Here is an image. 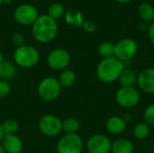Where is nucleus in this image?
<instances>
[{
	"label": "nucleus",
	"instance_id": "f257e3e1",
	"mask_svg": "<svg viewBox=\"0 0 154 153\" xmlns=\"http://www.w3.org/2000/svg\"><path fill=\"white\" fill-rule=\"evenodd\" d=\"M59 26L57 21L47 14L39 15L32 25V35L40 43H49L58 35Z\"/></svg>",
	"mask_w": 154,
	"mask_h": 153
},
{
	"label": "nucleus",
	"instance_id": "f03ea898",
	"mask_svg": "<svg viewBox=\"0 0 154 153\" xmlns=\"http://www.w3.org/2000/svg\"><path fill=\"white\" fill-rule=\"evenodd\" d=\"M124 63L116 57L103 59L97 67V76L103 83H112L117 80L124 70Z\"/></svg>",
	"mask_w": 154,
	"mask_h": 153
},
{
	"label": "nucleus",
	"instance_id": "7ed1b4c3",
	"mask_svg": "<svg viewBox=\"0 0 154 153\" xmlns=\"http://www.w3.org/2000/svg\"><path fill=\"white\" fill-rule=\"evenodd\" d=\"M40 53L38 50L32 45H23L14 50L13 59L16 66L22 69H32L40 61Z\"/></svg>",
	"mask_w": 154,
	"mask_h": 153
},
{
	"label": "nucleus",
	"instance_id": "20e7f679",
	"mask_svg": "<svg viewBox=\"0 0 154 153\" xmlns=\"http://www.w3.org/2000/svg\"><path fill=\"white\" fill-rule=\"evenodd\" d=\"M61 89L62 87H60L58 78L54 77H46L39 82L37 93L40 98L44 102H52L60 96Z\"/></svg>",
	"mask_w": 154,
	"mask_h": 153
},
{
	"label": "nucleus",
	"instance_id": "39448f33",
	"mask_svg": "<svg viewBox=\"0 0 154 153\" xmlns=\"http://www.w3.org/2000/svg\"><path fill=\"white\" fill-rule=\"evenodd\" d=\"M83 140L78 133H65L57 142L58 153H82Z\"/></svg>",
	"mask_w": 154,
	"mask_h": 153
},
{
	"label": "nucleus",
	"instance_id": "423d86ee",
	"mask_svg": "<svg viewBox=\"0 0 154 153\" xmlns=\"http://www.w3.org/2000/svg\"><path fill=\"white\" fill-rule=\"evenodd\" d=\"M38 127L43 135L56 137L62 132V121L54 115H44L40 118Z\"/></svg>",
	"mask_w": 154,
	"mask_h": 153
},
{
	"label": "nucleus",
	"instance_id": "0eeeda50",
	"mask_svg": "<svg viewBox=\"0 0 154 153\" xmlns=\"http://www.w3.org/2000/svg\"><path fill=\"white\" fill-rule=\"evenodd\" d=\"M71 60L69 52L62 48L52 50L47 56L46 61L50 69L56 71H62L68 68Z\"/></svg>",
	"mask_w": 154,
	"mask_h": 153
},
{
	"label": "nucleus",
	"instance_id": "6e6552de",
	"mask_svg": "<svg viewBox=\"0 0 154 153\" xmlns=\"http://www.w3.org/2000/svg\"><path fill=\"white\" fill-rule=\"evenodd\" d=\"M38 16V9L32 4H22L14 12V20L22 25H32Z\"/></svg>",
	"mask_w": 154,
	"mask_h": 153
},
{
	"label": "nucleus",
	"instance_id": "1a4fd4ad",
	"mask_svg": "<svg viewBox=\"0 0 154 153\" xmlns=\"http://www.w3.org/2000/svg\"><path fill=\"white\" fill-rule=\"evenodd\" d=\"M137 49V43L133 39H122L115 44V57L122 62L130 60L136 54Z\"/></svg>",
	"mask_w": 154,
	"mask_h": 153
},
{
	"label": "nucleus",
	"instance_id": "9d476101",
	"mask_svg": "<svg viewBox=\"0 0 154 153\" xmlns=\"http://www.w3.org/2000/svg\"><path fill=\"white\" fill-rule=\"evenodd\" d=\"M140 94L134 87H122L116 94V103L125 108H131L140 102Z\"/></svg>",
	"mask_w": 154,
	"mask_h": 153
},
{
	"label": "nucleus",
	"instance_id": "9b49d317",
	"mask_svg": "<svg viewBox=\"0 0 154 153\" xmlns=\"http://www.w3.org/2000/svg\"><path fill=\"white\" fill-rule=\"evenodd\" d=\"M111 148V141L103 134H95L87 142V149L89 153H109Z\"/></svg>",
	"mask_w": 154,
	"mask_h": 153
},
{
	"label": "nucleus",
	"instance_id": "f8f14e48",
	"mask_svg": "<svg viewBox=\"0 0 154 153\" xmlns=\"http://www.w3.org/2000/svg\"><path fill=\"white\" fill-rule=\"evenodd\" d=\"M139 87L145 93L154 94V69L149 68L143 70L137 77Z\"/></svg>",
	"mask_w": 154,
	"mask_h": 153
},
{
	"label": "nucleus",
	"instance_id": "ddd939ff",
	"mask_svg": "<svg viewBox=\"0 0 154 153\" xmlns=\"http://www.w3.org/2000/svg\"><path fill=\"white\" fill-rule=\"evenodd\" d=\"M1 144L5 153H21L23 149V143L16 134H5Z\"/></svg>",
	"mask_w": 154,
	"mask_h": 153
},
{
	"label": "nucleus",
	"instance_id": "4468645a",
	"mask_svg": "<svg viewBox=\"0 0 154 153\" xmlns=\"http://www.w3.org/2000/svg\"><path fill=\"white\" fill-rule=\"evenodd\" d=\"M64 19L66 23L69 26H71L73 28H79L81 27L84 23V16L83 14L77 9H69L65 12Z\"/></svg>",
	"mask_w": 154,
	"mask_h": 153
},
{
	"label": "nucleus",
	"instance_id": "2eb2a0df",
	"mask_svg": "<svg viewBox=\"0 0 154 153\" xmlns=\"http://www.w3.org/2000/svg\"><path fill=\"white\" fill-rule=\"evenodd\" d=\"M106 128L109 133L113 134H119L125 130L126 123L122 117L114 115L107 119L106 123Z\"/></svg>",
	"mask_w": 154,
	"mask_h": 153
},
{
	"label": "nucleus",
	"instance_id": "dca6fc26",
	"mask_svg": "<svg viewBox=\"0 0 154 153\" xmlns=\"http://www.w3.org/2000/svg\"><path fill=\"white\" fill-rule=\"evenodd\" d=\"M58 81L62 88H69L72 87L76 82V74L72 69H66L60 71Z\"/></svg>",
	"mask_w": 154,
	"mask_h": 153
},
{
	"label": "nucleus",
	"instance_id": "f3484780",
	"mask_svg": "<svg viewBox=\"0 0 154 153\" xmlns=\"http://www.w3.org/2000/svg\"><path fill=\"white\" fill-rule=\"evenodd\" d=\"M0 75L3 80H12L16 75V67L14 63L10 61L4 60L0 64Z\"/></svg>",
	"mask_w": 154,
	"mask_h": 153
},
{
	"label": "nucleus",
	"instance_id": "a211bd4d",
	"mask_svg": "<svg viewBox=\"0 0 154 153\" xmlns=\"http://www.w3.org/2000/svg\"><path fill=\"white\" fill-rule=\"evenodd\" d=\"M111 151L113 153H134V145L129 140L118 139L112 143Z\"/></svg>",
	"mask_w": 154,
	"mask_h": 153
},
{
	"label": "nucleus",
	"instance_id": "6ab92c4d",
	"mask_svg": "<svg viewBox=\"0 0 154 153\" xmlns=\"http://www.w3.org/2000/svg\"><path fill=\"white\" fill-rule=\"evenodd\" d=\"M138 14L145 23L153 22L154 20V7L150 3H143L138 6Z\"/></svg>",
	"mask_w": 154,
	"mask_h": 153
},
{
	"label": "nucleus",
	"instance_id": "aec40b11",
	"mask_svg": "<svg viewBox=\"0 0 154 153\" xmlns=\"http://www.w3.org/2000/svg\"><path fill=\"white\" fill-rule=\"evenodd\" d=\"M122 87H134L137 83V77L132 69H124L119 77Z\"/></svg>",
	"mask_w": 154,
	"mask_h": 153
},
{
	"label": "nucleus",
	"instance_id": "412c9836",
	"mask_svg": "<svg viewBox=\"0 0 154 153\" xmlns=\"http://www.w3.org/2000/svg\"><path fill=\"white\" fill-rule=\"evenodd\" d=\"M80 129V123L74 117H68L62 121V131L65 133H78Z\"/></svg>",
	"mask_w": 154,
	"mask_h": 153
},
{
	"label": "nucleus",
	"instance_id": "4be33fe9",
	"mask_svg": "<svg viewBox=\"0 0 154 153\" xmlns=\"http://www.w3.org/2000/svg\"><path fill=\"white\" fill-rule=\"evenodd\" d=\"M65 12L66 11H65V8H64L62 4H60V3H53L48 7L47 15H49L53 20L57 21V20L60 19L62 16H64Z\"/></svg>",
	"mask_w": 154,
	"mask_h": 153
},
{
	"label": "nucleus",
	"instance_id": "5701e85b",
	"mask_svg": "<svg viewBox=\"0 0 154 153\" xmlns=\"http://www.w3.org/2000/svg\"><path fill=\"white\" fill-rule=\"evenodd\" d=\"M97 51L103 59L115 57V44L110 41H104L98 46Z\"/></svg>",
	"mask_w": 154,
	"mask_h": 153
},
{
	"label": "nucleus",
	"instance_id": "b1692460",
	"mask_svg": "<svg viewBox=\"0 0 154 153\" xmlns=\"http://www.w3.org/2000/svg\"><path fill=\"white\" fill-rule=\"evenodd\" d=\"M1 125L5 134H15L19 130V124L14 119H6Z\"/></svg>",
	"mask_w": 154,
	"mask_h": 153
},
{
	"label": "nucleus",
	"instance_id": "393cba45",
	"mask_svg": "<svg viewBox=\"0 0 154 153\" xmlns=\"http://www.w3.org/2000/svg\"><path fill=\"white\" fill-rule=\"evenodd\" d=\"M150 133V125L146 123L138 124L134 129V134L138 140H144Z\"/></svg>",
	"mask_w": 154,
	"mask_h": 153
},
{
	"label": "nucleus",
	"instance_id": "a878e982",
	"mask_svg": "<svg viewBox=\"0 0 154 153\" xmlns=\"http://www.w3.org/2000/svg\"><path fill=\"white\" fill-rule=\"evenodd\" d=\"M143 116H144L145 123L148 125L154 126V104L150 105L145 109L144 114H143Z\"/></svg>",
	"mask_w": 154,
	"mask_h": 153
},
{
	"label": "nucleus",
	"instance_id": "bb28decb",
	"mask_svg": "<svg viewBox=\"0 0 154 153\" xmlns=\"http://www.w3.org/2000/svg\"><path fill=\"white\" fill-rule=\"evenodd\" d=\"M11 93V85L8 81L0 79V99L5 98Z\"/></svg>",
	"mask_w": 154,
	"mask_h": 153
},
{
	"label": "nucleus",
	"instance_id": "cd10ccee",
	"mask_svg": "<svg viewBox=\"0 0 154 153\" xmlns=\"http://www.w3.org/2000/svg\"><path fill=\"white\" fill-rule=\"evenodd\" d=\"M11 42L14 46H15L16 48L21 47L23 45L25 44V39L24 36L20 33V32H16L14 34H13L12 38H11Z\"/></svg>",
	"mask_w": 154,
	"mask_h": 153
},
{
	"label": "nucleus",
	"instance_id": "c85d7f7f",
	"mask_svg": "<svg viewBox=\"0 0 154 153\" xmlns=\"http://www.w3.org/2000/svg\"><path fill=\"white\" fill-rule=\"evenodd\" d=\"M85 32H88V33H93L96 32L97 30V24L92 22V21H89V20H87V21H84L82 26H81Z\"/></svg>",
	"mask_w": 154,
	"mask_h": 153
},
{
	"label": "nucleus",
	"instance_id": "c756f323",
	"mask_svg": "<svg viewBox=\"0 0 154 153\" xmlns=\"http://www.w3.org/2000/svg\"><path fill=\"white\" fill-rule=\"evenodd\" d=\"M148 35H149L150 41L154 44V22H152L148 27Z\"/></svg>",
	"mask_w": 154,
	"mask_h": 153
},
{
	"label": "nucleus",
	"instance_id": "7c9ffc66",
	"mask_svg": "<svg viewBox=\"0 0 154 153\" xmlns=\"http://www.w3.org/2000/svg\"><path fill=\"white\" fill-rule=\"evenodd\" d=\"M4 135H5V133H4V132H3L2 125H1V124H0V142H1V141H2V139H3V137H4Z\"/></svg>",
	"mask_w": 154,
	"mask_h": 153
},
{
	"label": "nucleus",
	"instance_id": "2f4dec72",
	"mask_svg": "<svg viewBox=\"0 0 154 153\" xmlns=\"http://www.w3.org/2000/svg\"><path fill=\"white\" fill-rule=\"evenodd\" d=\"M115 1H116L117 3H120V4H127V3H129L131 0H115Z\"/></svg>",
	"mask_w": 154,
	"mask_h": 153
},
{
	"label": "nucleus",
	"instance_id": "473e14b6",
	"mask_svg": "<svg viewBox=\"0 0 154 153\" xmlns=\"http://www.w3.org/2000/svg\"><path fill=\"white\" fill-rule=\"evenodd\" d=\"M4 61V54L2 52V50H0V64Z\"/></svg>",
	"mask_w": 154,
	"mask_h": 153
},
{
	"label": "nucleus",
	"instance_id": "72a5a7b5",
	"mask_svg": "<svg viewBox=\"0 0 154 153\" xmlns=\"http://www.w3.org/2000/svg\"><path fill=\"white\" fill-rule=\"evenodd\" d=\"M12 2H13V0H3V4H7V5H10Z\"/></svg>",
	"mask_w": 154,
	"mask_h": 153
},
{
	"label": "nucleus",
	"instance_id": "f704fd0d",
	"mask_svg": "<svg viewBox=\"0 0 154 153\" xmlns=\"http://www.w3.org/2000/svg\"><path fill=\"white\" fill-rule=\"evenodd\" d=\"M0 153H5L3 146H2V144H1V142H0Z\"/></svg>",
	"mask_w": 154,
	"mask_h": 153
},
{
	"label": "nucleus",
	"instance_id": "c9c22d12",
	"mask_svg": "<svg viewBox=\"0 0 154 153\" xmlns=\"http://www.w3.org/2000/svg\"><path fill=\"white\" fill-rule=\"evenodd\" d=\"M2 4H3V0H0V5H1Z\"/></svg>",
	"mask_w": 154,
	"mask_h": 153
},
{
	"label": "nucleus",
	"instance_id": "e433bc0d",
	"mask_svg": "<svg viewBox=\"0 0 154 153\" xmlns=\"http://www.w3.org/2000/svg\"><path fill=\"white\" fill-rule=\"evenodd\" d=\"M0 79H1V75H0Z\"/></svg>",
	"mask_w": 154,
	"mask_h": 153
}]
</instances>
